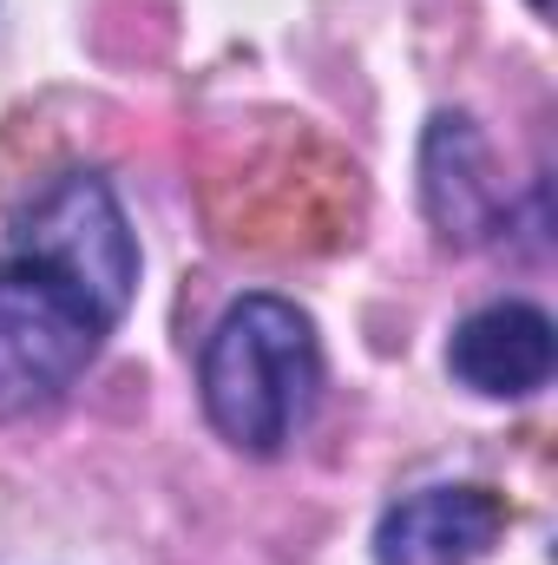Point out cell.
<instances>
[{
	"label": "cell",
	"instance_id": "6da1fadb",
	"mask_svg": "<svg viewBox=\"0 0 558 565\" xmlns=\"http://www.w3.org/2000/svg\"><path fill=\"white\" fill-rule=\"evenodd\" d=\"M197 382H204V415L230 447L277 454L302 427L322 382V349L309 316L282 296H237L204 342Z\"/></svg>",
	"mask_w": 558,
	"mask_h": 565
},
{
	"label": "cell",
	"instance_id": "7a4b0ae2",
	"mask_svg": "<svg viewBox=\"0 0 558 565\" xmlns=\"http://www.w3.org/2000/svg\"><path fill=\"white\" fill-rule=\"evenodd\" d=\"M106 316L53 270L7 257L0 264V422L53 408L106 342Z\"/></svg>",
	"mask_w": 558,
	"mask_h": 565
},
{
	"label": "cell",
	"instance_id": "3957f363",
	"mask_svg": "<svg viewBox=\"0 0 558 565\" xmlns=\"http://www.w3.org/2000/svg\"><path fill=\"white\" fill-rule=\"evenodd\" d=\"M13 257L53 270L60 282H73L106 322H119L132 289H139V244L126 231V211H119L112 184L93 178V171L53 178L13 217Z\"/></svg>",
	"mask_w": 558,
	"mask_h": 565
},
{
	"label": "cell",
	"instance_id": "277c9868",
	"mask_svg": "<svg viewBox=\"0 0 558 565\" xmlns=\"http://www.w3.org/2000/svg\"><path fill=\"white\" fill-rule=\"evenodd\" d=\"M506 533V500L493 487H420L375 526L382 565H473Z\"/></svg>",
	"mask_w": 558,
	"mask_h": 565
},
{
	"label": "cell",
	"instance_id": "5b68a950",
	"mask_svg": "<svg viewBox=\"0 0 558 565\" xmlns=\"http://www.w3.org/2000/svg\"><path fill=\"white\" fill-rule=\"evenodd\" d=\"M558 362V335L552 316L533 309V302H486L473 309L453 342H447V369L460 388L473 395H493V402H519V395H539L552 382Z\"/></svg>",
	"mask_w": 558,
	"mask_h": 565
},
{
	"label": "cell",
	"instance_id": "8992f818",
	"mask_svg": "<svg viewBox=\"0 0 558 565\" xmlns=\"http://www.w3.org/2000/svg\"><path fill=\"white\" fill-rule=\"evenodd\" d=\"M427 145L440 158H453V171L427 158V211H433L440 237H460V244L466 237H486V224H493V184L480 178L486 171L480 164V139L466 132V119H433Z\"/></svg>",
	"mask_w": 558,
	"mask_h": 565
},
{
	"label": "cell",
	"instance_id": "52a82bcc",
	"mask_svg": "<svg viewBox=\"0 0 558 565\" xmlns=\"http://www.w3.org/2000/svg\"><path fill=\"white\" fill-rule=\"evenodd\" d=\"M533 7H546V0H533Z\"/></svg>",
	"mask_w": 558,
	"mask_h": 565
}]
</instances>
